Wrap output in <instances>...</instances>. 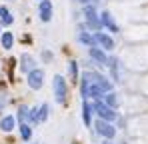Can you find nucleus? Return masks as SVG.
<instances>
[{
    "mask_svg": "<svg viewBox=\"0 0 148 144\" xmlns=\"http://www.w3.org/2000/svg\"><path fill=\"white\" fill-rule=\"evenodd\" d=\"M52 86H54L56 102L64 104V102H66V80H64L60 74H56V76H54V80H52Z\"/></svg>",
    "mask_w": 148,
    "mask_h": 144,
    "instance_id": "obj_1",
    "label": "nucleus"
},
{
    "mask_svg": "<svg viewBox=\"0 0 148 144\" xmlns=\"http://www.w3.org/2000/svg\"><path fill=\"white\" fill-rule=\"evenodd\" d=\"M84 18H86V22L88 26L92 28V30H102V22H100V16L96 14V8L94 6H90V4H86L84 6Z\"/></svg>",
    "mask_w": 148,
    "mask_h": 144,
    "instance_id": "obj_2",
    "label": "nucleus"
},
{
    "mask_svg": "<svg viewBox=\"0 0 148 144\" xmlns=\"http://www.w3.org/2000/svg\"><path fill=\"white\" fill-rule=\"evenodd\" d=\"M94 112L98 114L102 120H108V122H112V120L116 118V112H114V108H110V106H106L104 102H100V100H96L94 102Z\"/></svg>",
    "mask_w": 148,
    "mask_h": 144,
    "instance_id": "obj_3",
    "label": "nucleus"
},
{
    "mask_svg": "<svg viewBox=\"0 0 148 144\" xmlns=\"http://www.w3.org/2000/svg\"><path fill=\"white\" fill-rule=\"evenodd\" d=\"M94 126H96V132H98L100 136H104V138H108V140L116 136V128H114L108 120H102V118H100Z\"/></svg>",
    "mask_w": 148,
    "mask_h": 144,
    "instance_id": "obj_4",
    "label": "nucleus"
},
{
    "mask_svg": "<svg viewBox=\"0 0 148 144\" xmlns=\"http://www.w3.org/2000/svg\"><path fill=\"white\" fill-rule=\"evenodd\" d=\"M42 82H44V72H42V70L34 68L32 72H28V86H30L32 90L42 88Z\"/></svg>",
    "mask_w": 148,
    "mask_h": 144,
    "instance_id": "obj_5",
    "label": "nucleus"
},
{
    "mask_svg": "<svg viewBox=\"0 0 148 144\" xmlns=\"http://www.w3.org/2000/svg\"><path fill=\"white\" fill-rule=\"evenodd\" d=\"M94 40H96L104 50H112V48H114V40H112L108 34H104V32H96V34H94Z\"/></svg>",
    "mask_w": 148,
    "mask_h": 144,
    "instance_id": "obj_6",
    "label": "nucleus"
},
{
    "mask_svg": "<svg viewBox=\"0 0 148 144\" xmlns=\"http://www.w3.org/2000/svg\"><path fill=\"white\" fill-rule=\"evenodd\" d=\"M40 18L44 22H50V18H52V2L50 0H42L40 2Z\"/></svg>",
    "mask_w": 148,
    "mask_h": 144,
    "instance_id": "obj_7",
    "label": "nucleus"
},
{
    "mask_svg": "<svg viewBox=\"0 0 148 144\" xmlns=\"http://www.w3.org/2000/svg\"><path fill=\"white\" fill-rule=\"evenodd\" d=\"M20 70L22 72H32L34 70V58L30 54H22L20 56Z\"/></svg>",
    "mask_w": 148,
    "mask_h": 144,
    "instance_id": "obj_8",
    "label": "nucleus"
},
{
    "mask_svg": "<svg viewBox=\"0 0 148 144\" xmlns=\"http://www.w3.org/2000/svg\"><path fill=\"white\" fill-rule=\"evenodd\" d=\"M14 126H16V118L14 116H4V118L0 120V130L2 132H12Z\"/></svg>",
    "mask_w": 148,
    "mask_h": 144,
    "instance_id": "obj_9",
    "label": "nucleus"
},
{
    "mask_svg": "<svg viewBox=\"0 0 148 144\" xmlns=\"http://www.w3.org/2000/svg\"><path fill=\"white\" fill-rule=\"evenodd\" d=\"M100 22H102V26H106V28H110L112 32H118V26H116V22L112 20V16H110V12H102V18H100Z\"/></svg>",
    "mask_w": 148,
    "mask_h": 144,
    "instance_id": "obj_10",
    "label": "nucleus"
},
{
    "mask_svg": "<svg viewBox=\"0 0 148 144\" xmlns=\"http://www.w3.org/2000/svg\"><path fill=\"white\" fill-rule=\"evenodd\" d=\"M90 56L98 62V64H108V58H106V54L100 50V48H96V46H90Z\"/></svg>",
    "mask_w": 148,
    "mask_h": 144,
    "instance_id": "obj_11",
    "label": "nucleus"
},
{
    "mask_svg": "<svg viewBox=\"0 0 148 144\" xmlns=\"http://www.w3.org/2000/svg\"><path fill=\"white\" fill-rule=\"evenodd\" d=\"M96 84H98L100 88H102V92H104V94L112 90V82H110L108 78H104V76H100V74H96Z\"/></svg>",
    "mask_w": 148,
    "mask_h": 144,
    "instance_id": "obj_12",
    "label": "nucleus"
},
{
    "mask_svg": "<svg viewBox=\"0 0 148 144\" xmlns=\"http://www.w3.org/2000/svg\"><path fill=\"white\" fill-rule=\"evenodd\" d=\"M0 42H2V48L10 50V48H12V44H14V36H12V32H2Z\"/></svg>",
    "mask_w": 148,
    "mask_h": 144,
    "instance_id": "obj_13",
    "label": "nucleus"
},
{
    "mask_svg": "<svg viewBox=\"0 0 148 144\" xmlns=\"http://www.w3.org/2000/svg\"><path fill=\"white\" fill-rule=\"evenodd\" d=\"M12 20H14V18L10 16V12H8V8H4V6H0V22H2V24H6V26H8V24H12Z\"/></svg>",
    "mask_w": 148,
    "mask_h": 144,
    "instance_id": "obj_14",
    "label": "nucleus"
},
{
    "mask_svg": "<svg viewBox=\"0 0 148 144\" xmlns=\"http://www.w3.org/2000/svg\"><path fill=\"white\" fill-rule=\"evenodd\" d=\"M78 40H80L82 44H86V46H94V42H96L88 32H78Z\"/></svg>",
    "mask_w": 148,
    "mask_h": 144,
    "instance_id": "obj_15",
    "label": "nucleus"
},
{
    "mask_svg": "<svg viewBox=\"0 0 148 144\" xmlns=\"http://www.w3.org/2000/svg\"><path fill=\"white\" fill-rule=\"evenodd\" d=\"M90 110H92V108H90L86 102H82V120H84V124H86V126H90V124H92V122H90Z\"/></svg>",
    "mask_w": 148,
    "mask_h": 144,
    "instance_id": "obj_16",
    "label": "nucleus"
},
{
    "mask_svg": "<svg viewBox=\"0 0 148 144\" xmlns=\"http://www.w3.org/2000/svg\"><path fill=\"white\" fill-rule=\"evenodd\" d=\"M104 104H106V106H110V108H116V104H118V100H116V94H112V92H106V94H104Z\"/></svg>",
    "mask_w": 148,
    "mask_h": 144,
    "instance_id": "obj_17",
    "label": "nucleus"
},
{
    "mask_svg": "<svg viewBox=\"0 0 148 144\" xmlns=\"http://www.w3.org/2000/svg\"><path fill=\"white\" fill-rule=\"evenodd\" d=\"M88 88H90V82H88L86 76H82V84H80V94H82V98H88Z\"/></svg>",
    "mask_w": 148,
    "mask_h": 144,
    "instance_id": "obj_18",
    "label": "nucleus"
},
{
    "mask_svg": "<svg viewBox=\"0 0 148 144\" xmlns=\"http://www.w3.org/2000/svg\"><path fill=\"white\" fill-rule=\"evenodd\" d=\"M28 120H30V122H40V108H30Z\"/></svg>",
    "mask_w": 148,
    "mask_h": 144,
    "instance_id": "obj_19",
    "label": "nucleus"
},
{
    "mask_svg": "<svg viewBox=\"0 0 148 144\" xmlns=\"http://www.w3.org/2000/svg\"><path fill=\"white\" fill-rule=\"evenodd\" d=\"M20 136H22L24 140H30L32 130H30V126H28V124H20Z\"/></svg>",
    "mask_w": 148,
    "mask_h": 144,
    "instance_id": "obj_20",
    "label": "nucleus"
},
{
    "mask_svg": "<svg viewBox=\"0 0 148 144\" xmlns=\"http://www.w3.org/2000/svg\"><path fill=\"white\" fill-rule=\"evenodd\" d=\"M68 72H70V80L78 78V68H76V62H68Z\"/></svg>",
    "mask_w": 148,
    "mask_h": 144,
    "instance_id": "obj_21",
    "label": "nucleus"
},
{
    "mask_svg": "<svg viewBox=\"0 0 148 144\" xmlns=\"http://www.w3.org/2000/svg\"><path fill=\"white\" fill-rule=\"evenodd\" d=\"M28 112H30V110H28L26 106H20V110H18V120H20L22 124H24V120H28Z\"/></svg>",
    "mask_w": 148,
    "mask_h": 144,
    "instance_id": "obj_22",
    "label": "nucleus"
},
{
    "mask_svg": "<svg viewBox=\"0 0 148 144\" xmlns=\"http://www.w3.org/2000/svg\"><path fill=\"white\" fill-rule=\"evenodd\" d=\"M48 110H50V106H48V104H42V106H40V122L48 118Z\"/></svg>",
    "mask_w": 148,
    "mask_h": 144,
    "instance_id": "obj_23",
    "label": "nucleus"
},
{
    "mask_svg": "<svg viewBox=\"0 0 148 144\" xmlns=\"http://www.w3.org/2000/svg\"><path fill=\"white\" fill-rule=\"evenodd\" d=\"M76 2H80V4H84V6H86V2H88V0H76Z\"/></svg>",
    "mask_w": 148,
    "mask_h": 144,
    "instance_id": "obj_24",
    "label": "nucleus"
}]
</instances>
